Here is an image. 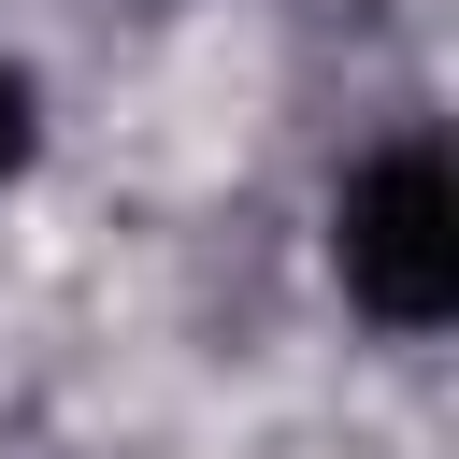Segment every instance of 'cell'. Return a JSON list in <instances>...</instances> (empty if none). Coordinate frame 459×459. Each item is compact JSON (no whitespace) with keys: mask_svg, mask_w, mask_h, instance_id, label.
I'll return each mask as SVG.
<instances>
[{"mask_svg":"<svg viewBox=\"0 0 459 459\" xmlns=\"http://www.w3.org/2000/svg\"><path fill=\"white\" fill-rule=\"evenodd\" d=\"M29 143H43V115H29V72H14V57H0V186H14V172H29Z\"/></svg>","mask_w":459,"mask_h":459,"instance_id":"cell-2","label":"cell"},{"mask_svg":"<svg viewBox=\"0 0 459 459\" xmlns=\"http://www.w3.org/2000/svg\"><path fill=\"white\" fill-rule=\"evenodd\" d=\"M330 273H344V301H359L373 330H445V316H459V172H445L430 129H402V143H373V158L344 172V201H330Z\"/></svg>","mask_w":459,"mask_h":459,"instance_id":"cell-1","label":"cell"}]
</instances>
